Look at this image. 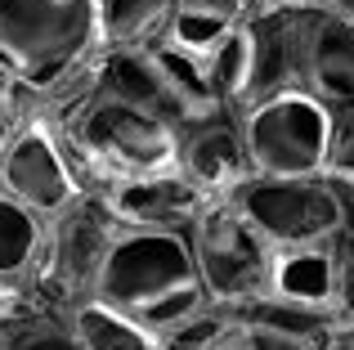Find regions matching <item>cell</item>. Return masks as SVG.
<instances>
[{"instance_id":"obj_17","label":"cell","mask_w":354,"mask_h":350,"mask_svg":"<svg viewBox=\"0 0 354 350\" xmlns=\"http://www.w3.org/2000/svg\"><path fill=\"white\" fill-rule=\"evenodd\" d=\"M171 14H175V0H99L104 50H130V45L162 41Z\"/></svg>"},{"instance_id":"obj_21","label":"cell","mask_w":354,"mask_h":350,"mask_svg":"<svg viewBox=\"0 0 354 350\" xmlns=\"http://www.w3.org/2000/svg\"><path fill=\"white\" fill-rule=\"evenodd\" d=\"M238 324V306H225V301H207L198 315H189L180 328L162 337L166 350H211L220 337H229Z\"/></svg>"},{"instance_id":"obj_14","label":"cell","mask_w":354,"mask_h":350,"mask_svg":"<svg viewBox=\"0 0 354 350\" xmlns=\"http://www.w3.org/2000/svg\"><path fill=\"white\" fill-rule=\"evenodd\" d=\"M247 14H251L247 0H175V14L166 23L162 41L175 45V50H189L198 59H207L234 27L247 23Z\"/></svg>"},{"instance_id":"obj_31","label":"cell","mask_w":354,"mask_h":350,"mask_svg":"<svg viewBox=\"0 0 354 350\" xmlns=\"http://www.w3.org/2000/svg\"><path fill=\"white\" fill-rule=\"evenodd\" d=\"M0 350H5V324H0Z\"/></svg>"},{"instance_id":"obj_12","label":"cell","mask_w":354,"mask_h":350,"mask_svg":"<svg viewBox=\"0 0 354 350\" xmlns=\"http://www.w3.org/2000/svg\"><path fill=\"white\" fill-rule=\"evenodd\" d=\"M301 90L323 99L332 113L354 108V18L310 5L301 50Z\"/></svg>"},{"instance_id":"obj_9","label":"cell","mask_w":354,"mask_h":350,"mask_svg":"<svg viewBox=\"0 0 354 350\" xmlns=\"http://www.w3.org/2000/svg\"><path fill=\"white\" fill-rule=\"evenodd\" d=\"M99 198L108 202L117 225H135V229H184L189 234L193 220L211 207V193L202 184H193L180 167H162V171H144V175H126L99 189Z\"/></svg>"},{"instance_id":"obj_11","label":"cell","mask_w":354,"mask_h":350,"mask_svg":"<svg viewBox=\"0 0 354 350\" xmlns=\"http://www.w3.org/2000/svg\"><path fill=\"white\" fill-rule=\"evenodd\" d=\"M175 167L189 175L193 184H202L211 198H229L251 175L247 140H242V122H238L234 108L184 126L180 149H175Z\"/></svg>"},{"instance_id":"obj_26","label":"cell","mask_w":354,"mask_h":350,"mask_svg":"<svg viewBox=\"0 0 354 350\" xmlns=\"http://www.w3.org/2000/svg\"><path fill=\"white\" fill-rule=\"evenodd\" d=\"M323 175L354 184V108H341V113H337L332 149H328V171H323Z\"/></svg>"},{"instance_id":"obj_20","label":"cell","mask_w":354,"mask_h":350,"mask_svg":"<svg viewBox=\"0 0 354 350\" xmlns=\"http://www.w3.org/2000/svg\"><path fill=\"white\" fill-rule=\"evenodd\" d=\"M5 350H81L63 310H32L5 324Z\"/></svg>"},{"instance_id":"obj_6","label":"cell","mask_w":354,"mask_h":350,"mask_svg":"<svg viewBox=\"0 0 354 350\" xmlns=\"http://www.w3.org/2000/svg\"><path fill=\"white\" fill-rule=\"evenodd\" d=\"M193 270L211 301L242 306V301L269 292L278 252L260 238V229L234 207L229 198H216L189 229Z\"/></svg>"},{"instance_id":"obj_15","label":"cell","mask_w":354,"mask_h":350,"mask_svg":"<svg viewBox=\"0 0 354 350\" xmlns=\"http://www.w3.org/2000/svg\"><path fill=\"white\" fill-rule=\"evenodd\" d=\"M45 216L23 207L0 189V288H32V270L41 256Z\"/></svg>"},{"instance_id":"obj_22","label":"cell","mask_w":354,"mask_h":350,"mask_svg":"<svg viewBox=\"0 0 354 350\" xmlns=\"http://www.w3.org/2000/svg\"><path fill=\"white\" fill-rule=\"evenodd\" d=\"M207 288L202 283H184V288H171V292H162V297H153L148 306H139V310H130V315L139 319L144 328H153L157 337H166L171 328H180L189 315H198L202 306H207Z\"/></svg>"},{"instance_id":"obj_28","label":"cell","mask_w":354,"mask_h":350,"mask_svg":"<svg viewBox=\"0 0 354 350\" xmlns=\"http://www.w3.org/2000/svg\"><path fill=\"white\" fill-rule=\"evenodd\" d=\"M310 5H319V9H332V14H346V18H354V0H310Z\"/></svg>"},{"instance_id":"obj_19","label":"cell","mask_w":354,"mask_h":350,"mask_svg":"<svg viewBox=\"0 0 354 350\" xmlns=\"http://www.w3.org/2000/svg\"><path fill=\"white\" fill-rule=\"evenodd\" d=\"M202 63H207V77H211L216 99L238 113V108L247 104V90H251V32H247V23L234 27Z\"/></svg>"},{"instance_id":"obj_10","label":"cell","mask_w":354,"mask_h":350,"mask_svg":"<svg viewBox=\"0 0 354 350\" xmlns=\"http://www.w3.org/2000/svg\"><path fill=\"white\" fill-rule=\"evenodd\" d=\"M305 18H310V5H305V0L283 5V9L247 14V32H251V90H247V104L269 99V95H283V90H301Z\"/></svg>"},{"instance_id":"obj_18","label":"cell","mask_w":354,"mask_h":350,"mask_svg":"<svg viewBox=\"0 0 354 350\" xmlns=\"http://www.w3.org/2000/svg\"><path fill=\"white\" fill-rule=\"evenodd\" d=\"M269 292L332 310V243L328 247H305V252H278Z\"/></svg>"},{"instance_id":"obj_16","label":"cell","mask_w":354,"mask_h":350,"mask_svg":"<svg viewBox=\"0 0 354 350\" xmlns=\"http://www.w3.org/2000/svg\"><path fill=\"white\" fill-rule=\"evenodd\" d=\"M238 319L274 328V333H287V337H301V342H314V346H323L332 337V328H337V315L328 306L292 301V297H278V292H260V297L242 301Z\"/></svg>"},{"instance_id":"obj_23","label":"cell","mask_w":354,"mask_h":350,"mask_svg":"<svg viewBox=\"0 0 354 350\" xmlns=\"http://www.w3.org/2000/svg\"><path fill=\"white\" fill-rule=\"evenodd\" d=\"M332 315L354 328V229L332 238Z\"/></svg>"},{"instance_id":"obj_2","label":"cell","mask_w":354,"mask_h":350,"mask_svg":"<svg viewBox=\"0 0 354 350\" xmlns=\"http://www.w3.org/2000/svg\"><path fill=\"white\" fill-rule=\"evenodd\" d=\"M59 135L86 189H104V184L126 180V175L175 167V149H180V131L166 117L108 95V90H95L59 126Z\"/></svg>"},{"instance_id":"obj_24","label":"cell","mask_w":354,"mask_h":350,"mask_svg":"<svg viewBox=\"0 0 354 350\" xmlns=\"http://www.w3.org/2000/svg\"><path fill=\"white\" fill-rule=\"evenodd\" d=\"M211 350H323L314 342H301V337H287V333H274V328H260V324H247L238 319L234 333L220 337Z\"/></svg>"},{"instance_id":"obj_4","label":"cell","mask_w":354,"mask_h":350,"mask_svg":"<svg viewBox=\"0 0 354 350\" xmlns=\"http://www.w3.org/2000/svg\"><path fill=\"white\" fill-rule=\"evenodd\" d=\"M242 140H247L251 175H319L328 171L332 149V113L310 90H283V95L256 99L238 108Z\"/></svg>"},{"instance_id":"obj_8","label":"cell","mask_w":354,"mask_h":350,"mask_svg":"<svg viewBox=\"0 0 354 350\" xmlns=\"http://www.w3.org/2000/svg\"><path fill=\"white\" fill-rule=\"evenodd\" d=\"M0 189L45 220L86 193V180H81L59 126L45 113L27 117L23 126L9 131L5 153H0Z\"/></svg>"},{"instance_id":"obj_7","label":"cell","mask_w":354,"mask_h":350,"mask_svg":"<svg viewBox=\"0 0 354 350\" xmlns=\"http://www.w3.org/2000/svg\"><path fill=\"white\" fill-rule=\"evenodd\" d=\"M184 283H198L193 247H189V234H184V229L117 225L95 297L113 301L121 310H139L153 297H162V292L184 288Z\"/></svg>"},{"instance_id":"obj_3","label":"cell","mask_w":354,"mask_h":350,"mask_svg":"<svg viewBox=\"0 0 354 350\" xmlns=\"http://www.w3.org/2000/svg\"><path fill=\"white\" fill-rule=\"evenodd\" d=\"M117 220L99 189H86L77 202L54 211L45 220L41 256L32 270V292L45 310H68L77 301L95 297L99 274H104L108 247H113Z\"/></svg>"},{"instance_id":"obj_5","label":"cell","mask_w":354,"mask_h":350,"mask_svg":"<svg viewBox=\"0 0 354 350\" xmlns=\"http://www.w3.org/2000/svg\"><path fill=\"white\" fill-rule=\"evenodd\" d=\"M229 202L260 229L274 252L328 247L341 234V198L332 175H247Z\"/></svg>"},{"instance_id":"obj_1","label":"cell","mask_w":354,"mask_h":350,"mask_svg":"<svg viewBox=\"0 0 354 350\" xmlns=\"http://www.w3.org/2000/svg\"><path fill=\"white\" fill-rule=\"evenodd\" d=\"M99 54V0H0V68L27 90L50 95Z\"/></svg>"},{"instance_id":"obj_29","label":"cell","mask_w":354,"mask_h":350,"mask_svg":"<svg viewBox=\"0 0 354 350\" xmlns=\"http://www.w3.org/2000/svg\"><path fill=\"white\" fill-rule=\"evenodd\" d=\"M251 14H260V9H283V5H296V0H247Z\"/></svg>"},{"instance_id":"obj_30","label":"cell","mask_w":354,"mask_h":350,"mask_svg":"<svg viewBox=\"0 0 354 350\" xmlns=\"http://www.w3.org/2000/svg\"><path fill=\"white\" fill-rule=\"evenodd\" d=\"M5 140H9V131H0V153H5Z\"/></svg>"},{"instance_id":"obj_13","label":"cell","mask_w":354,"mask_h":350,"mask_svg":"<svg viewBox=\"0 0 354 350\" xmlns=\"http://www.w3.org/2000/svg\"><path fill=\"white\" fill-rule=\"evenodd\" d=\"M63 315H68L81 350H166L153 328H144L130 310H121L104 297H86L77 306H68Z\"/></svg>"},{"instance_id":"obj_25","label":"cell","mask_w":354,"mask_h":350,"mask_svg":"<svg viewBox=\"0 0 354 350\" xmlns=\"http://www.w3.org/2000/svg\"><path fill=\"white\" fill-rule=\"evenodd\" d=\"M41 113V95L36 90H27L18 77H9L5 68H0V131H14V126H23L27 117Z\"/></svg>"},{"instance_id":"obj_27","label":"cell","mask_w":354,"mask_h":350,"mask_svg":"<svg viewBox=\"0 0 354 350\" xmlns=\"http://www.w3.org/2000/svg\"><path fill=\"white\" fill-rule=\"evenodd\" d=\"M323 350H354V328L350 324H337V328H332V337L323 342Z\"/></svg>"}]
</instances>
